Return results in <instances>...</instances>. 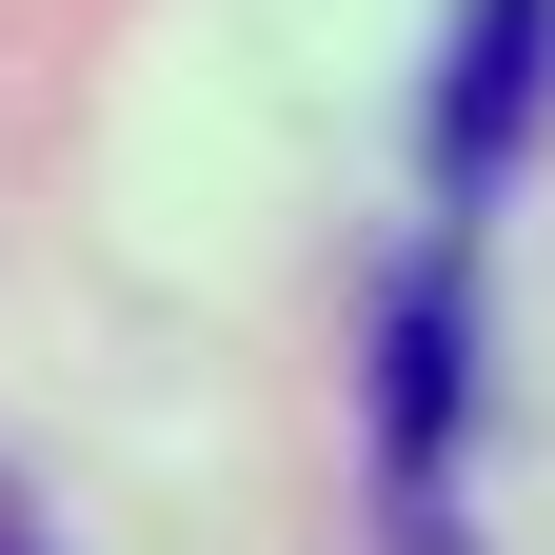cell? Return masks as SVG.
Segmentation results:
<instances>
[{
    "label": "cell",
    "instance_id": "1",
    "mask_svg": "<svg viewBox=\"0 0 555 555\" xmlns=\"http://www.w3.org/2000/svg\"><path fill=\"white\" fill-rule=\"evenodd\" d=\"M555 119V0H456V60H437V219L516 179V139Z\"/></svg>",
    "mask_w": 555,
    "mask_h": 555
},
{
    "label": "cell",
    "instance_id": "2",
    "mask_svg": "<svg viewBox=\"0 0 555 555\" xmlns=\"http://www.w3.org/2000/svg\"><path fill=\"white\" fill-rule=\"evenodd\" d=\"M0 555H60V535H40V516H21V476H0Z\"/></svg>",
    "mask_w": 555,
    "mask_h": 555
}]
</instances>
